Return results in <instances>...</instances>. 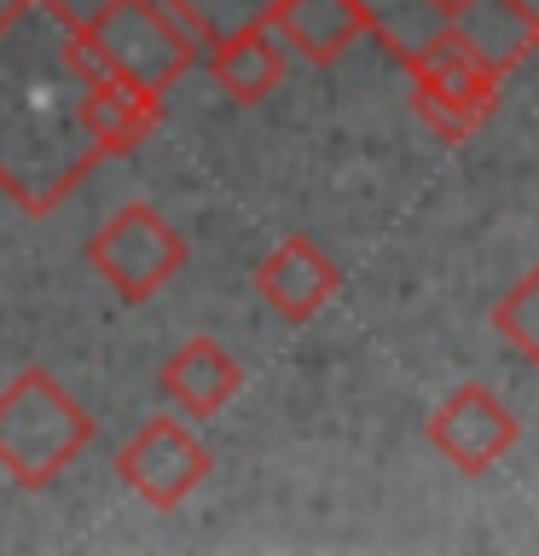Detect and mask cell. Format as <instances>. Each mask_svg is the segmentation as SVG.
I'll return each mask as SVG.
<instances>
[{
  "mask_svg": "<svg viewBox=\"0 0 539 556\" xmlns=\"http://www.w3.org/2000/svg\"><path fill=\"white\" fill-rule=\"evenodd\" d=\"M163 128V99L104 70L64 0L0 7V198L52 215L99 163L134 156Z\"/></svg>",
  "mask_w": 539,
  "mask_h": 556,
  "instance_id": "obj_1",
  "label": "cell"
},
{
  "mask_svg": "<svg viewBox=\"0 0 539 556\" xmlns=\"http://www.w3.org/2000/svg\"><path fill=\"white\" fill-rule=\"evenodd\" d=\"M93 441V417L52 371L29 365L0 389V476L41 493Z\"/></svg>",
  "mask_w": 539,
  "mask_h": 556,
  "instance_id": "obj_2",
  "label": "cell"
},
{
  "mask_svg": "<svg viewBox=\"0 0 539 556\" xmlns=\"http://www.w3.org/2000/svg\"><path fill=\"white\" fill-rule=\"evenodd\" d=\"M394 64L406 70V81H412V111L424 116V128L441 139V146H464V139L499 111L504 70L487 64L481 47L459 29L429 35L424 47H412L406 59H394Z\"/></svg>",
  "mask_w": 539,
  "mask_h": 556,
  "instance_id": "obj_3",
  "label": "cell"
},
{
  "mask_svg": "<svg viewBox=\"0 0 539 556\" xmlns=\"http://www.w3.org/2000/svg\"><path fill=\"white\" fill-rule=\"evenodd\" d=\"M360 17H365V35H377L389 59H406L412 47H424L429 35H447L459 29L481 47V59L493 70H511L528 59L534 35L522 29V17L504 7V0H354Z\"/></svg>",
  "mask_w": 539,
  "mask_h": 556,
  "instance_id": "obj_4",
  "label": "cell"
},
{
  "mask_svg": "<svg viewBox=\"0 0 539 556\" xmlns=\"http://www.w3.org/2000/svg\"><path fill=\"white\" fill-rule=\"evenodd\" d=\"M82 29L104 59V70L151 99H163L203 59V47L174 24L163 0H104V7H93V17H82Z\"/></svg>",
  "mask_w": 539,
  "mask_h": 556,
  "instance_id": "obj_5",
  "label": "cell"
},
{
  "mask_svg": "<svg viewBox=\"0 0 539 556\" xmlns=\"http://www.w3.org/2000/svg\"><path fill=\"white\" fill-rule=\"evenodd\" d=\"M87 267L104 278L122 302H151L156 290L174 285V273L186 267V238L156 215L151 203H122L111 220L93 226L87 238Z\"/></svg>",
  "mask_w": 539,
  "mask_h": 556,
  "instance_id": "obj_6",
  "label": "cell"
},
{
  "mask_svg": "<svg viewBox=\"0 0 539 556\" xmlns=\"http://www.w3.org/2000/svg\"><path fill=\"white\" fill-rule=\"evenodd\" d=\"M209 469H215V458H209V446L180 424V417H151V424H139L116 452V476L128 481L151 510H180V504L209 481Z\"/></svg>",
  "mask_w": 539,
  "mask_h": 556,
  "instance_id": "obj_7",
  "label": "cell"
},
{
  "mask_svg": "<svg viewBox=\"0 0 539 556\" xmlns=\"http://www.w3.org/2000/svg\"><path fill=\"white\" fill-rule=\"evenodd\" d=\"M516 434H522V424L487 382H459L424 424V441L441 452L459 476H487V469L516 446Z\"/></svg>",
  "mask_w": 539,
  "mask_h": 556,
  "instance_id": "obj_8",
  "label": "cell"
},
{
  "mask_svg": "<svg viewBox=\"0 0 539 556\" xmlns=\"http://www.w3.org/2000/svg\"><path fill=\"white\" fill-rule=\"evenodd\" d=\"M255 290L285 325H308V319H319V307L342 290V273L313 238L290 232V238H278L273 250L261 255Z\"/></svg>",
  "mask_w": 539,
  "mask_h": 556,
  "instance_id": "obj_9",
  "label": "cell"
},
{
  "mask_svg": "<svg viewBox=\"0 0 539 556\" xmlns=\"http://www.w3.org/2000/svg\"><path fill=\"white\" fill-rule=\"evenodd\" d=\"M156 382H163L168 406L180 412V417H191V424H209V417H215L226 400L243 389V365L226 354L215 337H186V342L163 359Z\"/></svg>",
  "mask_w": 539,
  "mask_h": 556,
  "instance_id": "obj_10",
  "label": "cell"
},
{
  "mask_svg": "<svg viewBox=\"0 0 539 556\" xmlns=\"http://www.w3.org/2000/svg\"><path fill=\"white\" fill-rule=\"evenodd\" d=\"M267 29L285 41V52H296V59L337 64L365 35V17H360L354 0H278Z\"/></svg>",
  "mask_w": 539,
  "mask_h": 556,
  "instance_id": "obj_11",
  "label": "cell"
},
{
  "mask_svg": "<svg viewBox=\"0 0 539 556\" xmlns=\"http://www.w3.org/2000/svg\"><path fill=\"white\" fill-rule=\"evenodd\" d=\"M203 64H209V76H215V87L233 104H261L278 81H285L290 52L273 29H243V35H233V41L203 47Z\"/></svg>",
  "mask_w": 539,
  "mask_h": 556,
  "instance_id": "obj_12",
  "label": "cell"
},
{
  "mask_svg": "<svg viewBox=\"0 0 539 556\" xmlns=\"http://www.w3.org/2000/svg\"><path fill=\"white\" fill-rule=\"evenodd\" d=\"M198 47H215V41H233L243 29H267L273 24V7L278 0H163Z\"/></svg>",
  "mask_w": 539,
  "mask_h": 556,
  "instance_id": "obj_13",
  "label": "cell"
},
{
  "mask_svg": "<svg viewBox=\"0 0 539 556\" xmlns=\"http://www.w3.org/2000/svg\"><path fill=\"white\" fill-rule=\"evenodd\" d=\"M493 330L539 371V261L493 302Z\"/></svg>",
  "mask_w": 539,
  "mask_h": 556,
  "instance_id": "obj_14",
  "label": "cell"
}]
</instances>
